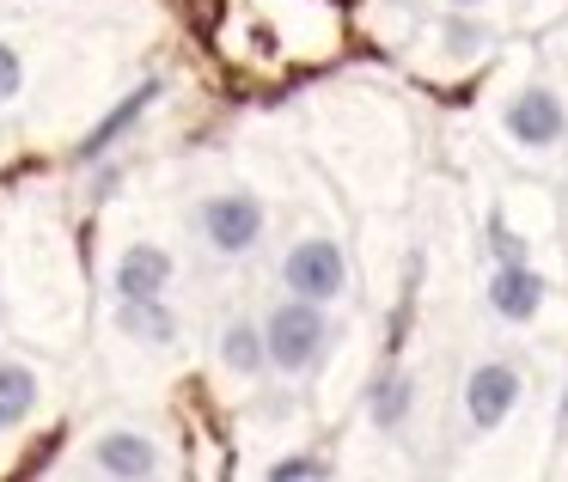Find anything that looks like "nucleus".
Returning <instances> with one entry per match:
<instances>
[{
	"instance_id": "obj_1",
	"label": "nucleus",
	"mask_w": 568,
	"mask_h": 482,
	"mask_svg": "<svg viewBox=\"0 0 568 482\" xmlns=\"http://www.w3.org/2000/svg\"><path fill=\"white\" fill-rule=\"evenodd\" d=\"M263 342H270V367L282 372V379H306V372H318L324 355H331L336 324L318 299L287 294L263 311Z\"/></svg>"
},
{
	"instance_id": "obj_2",
	"label": "nucleus",
	"mask_w": 568,
	"mask_h": 482,
	"mask_svg": "<svg viewBox=\"0 0 568 482\" xmlns=\"http://www.w3.org/2000/svg\"><path fill=\"white\" fill-rule=\"evenodd\" d=\"M196 233L214 257H251L270 233V214L251 189H214V196L196 202Z\"/></svg>"
},
{
	"instance_id": "obj_3",
	"label": "nucleus",
	"mask_w": 568,
	"mask_h": 482,
	"mask_svg": "<svg viewBox=\"0 0 568 482\" xmlns=\"http://www.w3.org/2000/svg\"><path fill=\"white\" fill-rule=\"evenodd\" d=\"M501 135L514 141L519 153H556V147L568 141V104H562V92L544 86V80L507 92V104H501Z\"/></svg>"
},
{
	"instance_id": "obj_4",
	"label": "nucleus",
	"mask_w": 568,
	"mask_h": 482,
	"mask_svg": "<svg viewBox=\"0 0 568 482\" xmlns=\"http://www.w3.org/2000/svg\"><path fill=\"white\" fill-rule=\"evenodd\" d=\"M282 287L300 299H318V306H331V299L348 294V250L336 245V238L312 233V238H294L282 257Z\"/></svg>"
},
{
	"instance_id": "obj_5",
	"label": "nucleus",
	"mask_w": 568,
	"mask_h": 482,
	"mask_svg": "<svg viewBox=\"0 0 568 482\" xmlns=\"http://www.w3.org/2000/svg\"><path fill=\"white\" fill-rule=\"evenodd\" d=\"M519 397H526V379H519L514 360H477V367L465 372L458 409H465L470 433H495V428H507V416L519 409Z\"/></svg>"
},
{
	"instance_id": "obj_6",
	"label": "nucleus",
	"mask_w": 568,
	"mask_h": 482,
	"mask_svg": "<svg viewBox=\"0 0 568 482\" xmlns=\"http://www.w3.org/2000/svg\"><path fill=\"white\" fill-rule=\"evenodd\" d=\"M87 464L99 470V476H116V482H153L165 470L160 458V440L141 428H104L99 440H92Z\"/></svg>"
},
{
	"instance_id": "obj_7",
	"label": "nucleus",
	"mask_w": 568,
	"mask_h": 482,
	"mask_svg": "<svg viewBox=\"0 0 568 482\" xmlns=\"http://www.w3.org/2000/svg\"><path fill=\"white\" fill-rule=\"evenodd\" d=\"M483 299H489V311L501 324H531L544 311V299H550V287H544V275L531 263H495Z\"/></svg>"
},
{
	"instance_id": "obj_8",
	"label": "nucleus",
	"mask_w": 568,
	"mask_h": 482,
	"mask_svg": "<svg viewBox=\"0 0 568 482\" xmlns=\"http://www.w3.org/2000/svg\"><path fill=\"white\" fill-rule=\"evenodd\" d=\"M172 275H178L172 250H160V245H129L123 257H116V269H111V294H116V299H160L165 287H172Z\"/></svg>"
},
{
	"instance_id": "obj_9",
	"label": "nucleus",
	"mask_w": 568,
	"mask_h": 482,
	"mask_svg": "<svg viewBox=\"0 0 568 482\" xmlns=\"http://www.w3.org/2000/svg\"><path fill=\"white\" fill-rule=\"evenodd\" d=\"M116 330L141 348H172L178 342V311L160 299H116Z\"/></svg>"
},
{
	"instance_id": "obj_10",
	"label": "nucleus",
	"mask_w": 568,
	"mask_h": 482,
	"mask_svg": "<svg viewBox=\"0 0 568 482\" xmlns=\"http://www.w3.org/2000/svg\"><path fill=\"white\" fill-rule=\"evenodd\" d=\"M214 355H221V367L233 372V379H263L270 372V342H263V324L257 318H233L221 330V342H214Z\"/></svg>"
},
{
	"instance_id": "obj_11",
	"label": "nucleus",
	"mask_w": 568,
	"mask_h": 482,
	"mask_svg": "<svg viewBox=\"0 0 568 482\" xmlns=\"http://www.w3.org/2000/svg\"><path fill=\"white\" fill-rule=\"evenodd\" d=\"M409 409H416V372H404V367H392L385 379H373V391H367V421L379 433H397L409 421Z\"/></svg>"
},
{
	"instance_id": "obj_12",
	"label": "nucleus",
	"mask_w": 568,
	"mask_h": 482,
	"mask_svg": "<svg viewBox=\"0 0 568 482\" xmlns=\"http://www.w3.org/2000/svg\"><path fill=\"white\" fill-rule=\"evenodd\" d=\"M43 384L38 372L26 367V360H0V433H13L31 421V409H38Z\"/></svg>"
},
{
	"instance_id": "obj_13",
	"label": "nucleus",
	"mask_w": 568,
	"mask_h": 482,
	"mask_svg": "<svg viewBox=\"0 0 568 482\" xmlns=\"http://www.w3.org/2000/svg\"><path fill=\"white\" fill-rule=\"evenodd\" d=\"M263 476L270 482H324V476H336V464L324 452H287V458H275Z\"/></svg>"
},
{
	"instance_id": "obj_14",
	"label": "nucleus",
	"mask_w": 568,
	"mask_h": 482,
	"mask_svg": "<svg viewBox=\"0 0 568 482\" xmlns=\"http://www.w3.org/2000/svg\"><path fill=\"white\" fill-rule=\"evenodd\" d=\"M483 43H489V31H483L477 19L458 7V13L446 19V50H453V55H470V50H483Z\"/></svg>"
},
{
	"instance_id": "obj_15",
	"label": "nucleus",
	"mask_w": 568,
	"mask_h": 482,
	"mask_svg": "<svg viewBox=\"0 0 568 482\" xmlns=\"http://www.w3.org/2000/svg\"><path fill=\"white\" fill-rule=\"evenodd\" d=\"M153 92H160V86H141V92H135V99H129V104H123V111H116V116H111V123H104V129H99V135H92V141H87V160H92V153H99V147H104V141H111V135H116V129H129V123H135V116H141V111H148V104H153Z\"/></svg>"
},
{
	"instance_id": "obj_16",
	"label": "nucleus",
	"mask_w": 568,
	"mask_h": 482,
	"mask_svg": "<svg viewBox=\"0 0 568 482\" xmlns=\"http://www.w3.org/2000/svg\"><path fill=\"white\" fill-rule=\"evenodd\" d=\"M19 86H26V55L13 43H0V104L19 99Z\"/></svg>"
},
{
	"instance_id": "obj_17",
	"label": "nucleus",
	"mask_w": 568,
	"mask_h": 482,
	"mask_svg": "<svg viewBox=\"0 0 568 482\" xmlns=\"http://www.w3.org/2000/svg\"><path fill=\"white\" fill-rule=\"evenodd\" d=\"M489 245H495V263H531V257H526V238H514L501 221L489 226Z\"/></svg>"
},
{
	"instance_id": "obj_18",
	"label": "nucleus",
	"mask_w": 568,
	"mask_h": 482,
	"mask_svg": "<svg viewBox=\"0 0 568 482\" xmlns=\"http://www.w3.org/2000/svg\"><path fill=\"white\" fill-rule=\"evenodd\" d=\"M453 7H465V13H477V7H483V0H453Z\"/></svg>"
}]
</instances>
